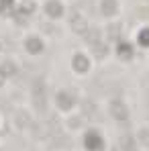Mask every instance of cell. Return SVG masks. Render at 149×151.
<instances>
[{
	"label": "cell",
	"instance_id": "14",
	"mask_svg": "<svg viewBox=\"0 0 149 151\" xmlns=\"http://www.w3.org/2000/svg\"><path fill=\"white\" fill-rule=\"evenodd\" d=\"M143 141H145V143H149V135H147V133H143Z\"/></svg>",
	"mask_w": 149,
	"mask_h": 151
},
{
	"label": "cell",
	"instance_id": "2",
	"mask_svg": "<svg viewBox=\"0 0 149 151\" xmlns=\"http://www.w3.org/2000/svg\"><path fill=\"white\" fill-rule=\"evenodd\" d=\"M72 104H74V96H72L70 92H59V94H57V106H59V108L66 110V108H70Z\"/></svg>",
	"mask_w": 149,
	"mask_h": 151
},
{
	"label": "cell",
	"instance_id": "16",
	"mask_svg": "<svg viewBox=\"0 0 149 151\" xmlns=\"http://www.w3.org/2000/svg\"><path fill=\"white\" fill-rule=\"evenodd\" d=\"M2 4H10V0H2Z\"/></svg>",
	"mask_w": 149,
	"mask_h": 151
},
{
	"label": "cell",
	"instance_id": "5",
	"mask_svg": "<svg viewBox=\"0 0 149 151\" xmlns=\"http://www.w3.org/2000/svg\"><path fill=\"white\" fill-rule=\"evenodd\" d=\"M14 123H17V127L25 129V127L31 123V119H29V114H27V112H23V110H17V114H14Z\"/></svg>",
	"mask_w": 149,
	"mask_h": 151
},
{
	"label": "cell",
	"instance_id": "8",
	"mask_svg": "<svg viewBox=\"0 0 149 151\" xmlns=\"http://www.w3.org/2000/svg\"><path fill=\"white\" fill-rule=\"evenodd\" d=\"M0 74H2V76H14V74H17L14 63H12V61H4V63L0 65Z\"/></svg>",
	"mask_w": 149,
	"mask_h": 151
},
{
	"label": "cell",
	"instance_id": "15",
	"mask_svg": "<svg viewBox=\"0 0 149 151\" xmlns=\"http://www.w3.org/2000/svg\"><path fill=\"white\" fill-rule=\"evenodd\" d=\"M2 82H4V76L0 74V86H2Z\"/></svg>",
	"mask_w": 149,
	"mask_h": 151
},
{
	"label": "cell",
	"instance_id": "3",
	"mask_svg": "<svg viewBox=\"0 0 149 151\" xmlns=\"http://www.w3.org/2000/svg\"><path fill=\"white\" fill-rule=\"evenodd\" d=\"M72 29H74L76 33H86V31H88L86 21H84L80 14H74V19H72Z\"/></svg>",
	"mask_w": 149,
	"mask_h": 151
},
{
	"label": "cell",
	"instance_id": "12",
	"mask_svg": "<svg viewBox=\"0 0 149 151\" xmlns=\"http://www.w3.org/2000/svg\"><path fill=\"white\" fill-rule=\"evenodd\" d=\"M125 147H127V151H133V143H129V141H125Z\"/></svg>",
	"mask_w": 149,
	"mask_h": 151
},
{
	"label": "cell",
	"instance_id": "1",
	"mask_svg": "<svg viewBox=\"0 0 149 151\" xmlns=\"http://www.w3.org/2000/svg\"><path fill=\"white\" fill-rule=\"evenodd\" d=\"M84 143H86V147H88L90 151H100L102 149V141H100V137L96 135V133H88Z\"/></svg>",
	"mask_w": 149,
	"mask_h": 151
},
{
	"label": "cell",
	"instance_id": "7",
	"mask_svg": "<svg viewBox=\"0 0 149 151\" xmlns=\"http://www.w3.org/2000/svg\"><path fill=\"white\" fill-rule=\"evenodd\" d=\"M41 49H43V45H41L39 39H29L27 41V51L29 53H41Z\"/></svg>",
	"mask_w": 149,
	"mask_h": 151
},
{
	"label": "cell",
	"instance_id": "4",
	"mask_svg": "<svg viewBox=\"0 0 149 151\" xmlns=\"http://www.w3.org/2000/svg\"><path fill=\"white\" fill-rule=\"evenodd\" d=\"M45 10H47V14L53 17V19L61 17V12H63V10H61V4H59V2H55V0H53V2H47V8H45Z\"/></svg>",
	"mask_w": 149,
	"mask_h": 151
},
{
	"label": "cell",
	"instance_id": "6",
	"mask_svg": "<svg viewBox=\"0 0 149 151\" xmlns=\"http://www.w3.org/2000/svg\"><path fill=\"white\" fill-rule=\"evenodd\" d=\"M74 70L76 72H86L88 70V59L84 55H76L74 57Z\"/></svg>",
	"mask_w": 149,
	"mask_h": 151
},
{
	"label": "cell",
	"instance_id": "9",
	"mask_svg": "<svg viewBox=\"0 0 149 151\" xmlns=\"http://www.w3.org/2000/svg\"><path fill=\"white\" fill-rule=\"evenodd\" d=\"M114 8H117V2H114V0H104V2H102V10H104V14H112Z\"/></svg>",
	"mask_w": 149,
	"mask_h": 151
},
{
	"label": "cell",
	"instance_id": "11",
	"mask_svg": "<svg viewBox=\"0 0 149 151\" xmlns=\"http://www.w3.org/2000/svg\"><path fill=\"white\" fill-rule=\"evenodd\" d=\"M92 49H94L96 55H104V47H102V45H92Z\"/></svg>",
	"mask_w": 149,
	"mask_h": 151
},
{
	"label": "cell",
	"instance_id": "10",
	"mask_svg": "<svg viewBox=\"0 0 149 151\" xmlns=\"http://www.w3.org/2000/svg\"><path fill=\"white\" fill-rule=\"evenodd\" d=\"M112 112H114V116H117V119H125V116H127L125 106H123V104H119V102H114V104H112Z\"/></svg>",
	"mask_w": 149,
	"mask_h": 151
},
{
	"label": "cell",
	"instance_id": "13",
	"mask_svg": "<svg viewBox=\"0 0 149 151\" xmlns=\"http://www.w3.org/2000/svg\"><path fill=\"white\" fill-rule=\"evenodd\" d=\"M70 125H72V127H78V125H80V121H78V119H72V121H70Z\"/></svg>",
	"mask_w": 149,
	"mask_h": 151
}]
</instances>
